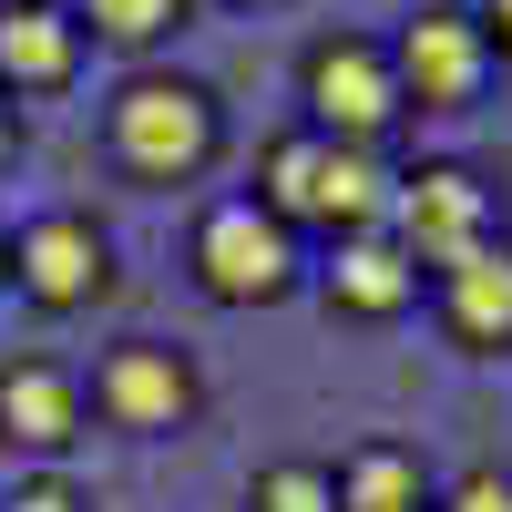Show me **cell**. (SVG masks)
<instances>
[{
	"mask_svg": "<svg viewBox=\"0 0 512 512\" xmlns=\"http://www.w3.org/2000/svg\"><path fill=\"white\" fill-rule=\"evenodd\" d=\"M103 154L134 185H195V175H216V154H226L216 82H195L175 62H134L113 82V103H103Z\"/></svg>",
	"mask_w": 512,
	"mask_h": 512,
	"instance_id": "1",
	"label": "cell"
},
{
	"mask_svg": "<svg viewBox=\"0 0 512 512\" xmlns=\"http://www.w3.org/2000/svg\"><path fill=\"white\" fill-rule=\"evenodd\" d=\"M256 205L287 226V236H359L390 216V164L359 154V144H328V134H277L267 154H256Z\"/></svg>",
	"mask_w": 512,
	"mask_h": 512,
	"instance_id": "2",
	"label": "cell"
},
{
	"mask_svg": "<svg viewBox=\"0 0 512 512\" xmlns=\"http://www.w3.org/2000/svg\"><path fill=\"white\" fill-rule=\"evenodd\" d=\"M297 103H308V134L359 144V154H379L410 123L400 72H390V41H379V31H318L308 52H297Z\"/></svg>",
	"mask_w": 512,
	"mask_h": 512,
	"instance_id": "3",
	"label": "cell"
},
{
	"mask_svg": "<svg viewBox=\"0 0 512 512\" xmlns=\"http://www.w3.org/2000/svg\"><path fill=\"white\" fill-rule=\"evenodd\" d=\"M185 267H195V287L216 308H277V297H297L308 256H297V236L256 195H216L195 216V236H185Z\"/></svg>",
	"mask_w": 512,
	"mask_h": 512,
	"instance_id": "4",
	"label": "cell"
},
{
	"mask_svg": "<svg viewBox=\"0 0 512 512\" xmlns=\"http://www.w3.org/2000/svg\"><path fill=\"white\" fill-rule=\"evenodd\" d=\"M379 226L410 246L420 277H441V267H461V256H482L502 236V195L472 175V164L431 154V164H400V175H390V216H379Z\"/></svg>",
	"mask_w": 512,
	"mask_h": 512,
	"instance_id": "5",
	"label": "cell"
},
{
	"mask_svg": "<svg viewBox=\"0 0 512 512\" xmlns=\"http://www.w3.org/2000/svg\"><path fill=\"white\" fill-rule=\"evenodd\" d=\"M82 400H93L113 431H134V441H175L205 410V369L175 349V338H113L93 359V379H82Z\"/></svg>",
	"mask_w": 512,
	"mask_h": 512,
	"instance_id": "6",
	"label": "cell"
},
{
	"mask_svg": "<svg viewBox=\"0 0 512 512\" xmlns=\"http://www.w3.org/2000/svg\"><path fill=\"white\" fill-rule=\"evenodd\" d=\"M390 72H400L410 113H472L502 62H492V41L461 0H420V21H400V41H390Z\"/></svg>",
	"mask_w": 512,
	"mask_h": 512,
	"instance_id": "7",
	"label": "cell"
},
{
	"mask_svg": "<svg viewBox=\"0 0 512 512\" xmlns=\"http://www.w3.org/2000/svg\"><path fill=\"white\" fill-rule=\"evenodd\" d=\"M11 287L31 297L41 318H82L113 297V236L93 216H72V205H52V216H31L11 236Z\"/></svg>",
	"mask_w": 512,
	"mask_h": 512,
	"instance_id": "8",
	"label": "cell"
},
{
	"mask_svg": "<svg viewBox=\"0 0 512 512\" xmlns=\"http://www.w3.org/2000/svg\"><path fill=\"white\" fill-rule=\"evenodd\" d=\"M82 431H93V400L62 359H0V451L62 461Z\"/></svg>",
	"mask_w": 512,
	"mask_h": 512,
	"instance_id": "9",
	"label": "cell"
},
{
	"mask_svg": "<svg viewBox=\"0 0 512 512\" xmlns=\"http://www.w3.org/2000/svg\"><path fill=\"white\" fill-rule=\"evenodd\" d=\"M318 287H328V308H338V318H359V328H390V318L420 308V267H410V246H400L390 226L338 236V246H328V267H318Z\"/></svg>",
	"mask_w": 512,
	"mask_h": 512,
	"instance_id": "10",
	"label": "cell"
},
{
	"mask_svg": "<svg viewBox=\"0 0 512 512\" xmlns=\"http://www.w3.org/2000/svg\"><path fill=\"white\" fill-rule=\"evenodd\" d=\"M431 308H441V328H451V349L512 359V236H492L482 256L441 267V277H431Z\"/></svg>",
	"mask_w": 512,
	"mask_h": 512,
	"instance_id": "11",
	"label": "cell"
},
{
	"mask_svg": "<svg viewBox=\"0 0 512 512\" xmlns=\"http://www.w3.org/2000/svg\"><path fill=\"white\" fill-rule=\"evenodd\" d=\"M82 72V21L62 0H41V11H0V93H62Z\"/></svg>",
	"mask_w": 512,
	"mask_h": 512,
	"instance_id": "12",
	"label": "cell"
},
{
	"mask_svg": "<svg viewBox=\"0 0 512 512\" xmlns=\"http://www.w3.org/2000/svg\"><path fill=\"white\" fill-rule=\"evenodd\" d=\"M431 502H441V472L410 441H359L338 461V512H431Z\"/></svg>",
	"mask_w": 512,
	"mask_h": 512,
	"instance_id": "13",
	"label": "cell"
},
{
	"mask_svg": "<svg viewBox=\"0 0 512 512\" xmlns=\"http://www.w3.org/2000/svg\"><path fill=\"white\" fill-rule=\"evenodd\" d=\"M195 11L205 0H82V41H113V52H154V41H175V31H195Z\"/></svg>",
	"mask_w": 512,
	"mask_h": 512,
	"instance_id": "14",
	"label": "cell"
},
{
	"mask_svg": "<svg viewBox=\"0 0 512 512\" xmlns=\"http://www.w3.org/2000/svg\"><path fill=\"white\" fill-rule=\"evenodd\" d=\"M246 512H338V461H308V451L267 461L246 482Z\"/></svg>",
	"mask_w": 512,
	"mask_h": 512,
	"instance_id": "15",
	"label": "cell"
},
{
	"mask_svg": "<svg viewBox=\"0 0 512 512\" xmlns=\"http://www.w3.org/2000/svg\"><path fill=\"white\" fill-rule=\"evenodd\" d=\"M431 512H512V472H492V461H482V472H451Z\"/></svg>",
	"mask_w": 512,
	"mask_h": 512,
	"instance_id": "16",
	"label": "cell"
},
{
	"mask_svg": "<svg viewBox=\"0 0 512 512\" xmlns=\"http://www.w3.org/2000/svg\"><path fill=\"white\" fill-rule=\"evenodd\" d=\"M0 512H93V492L62 482V472H31V482H11V502H0Z\"/></svg>",
	"mask_w": 512,
	"mask_h": 512,
	"instance_id": "17",
	"label": "cell"
},
{
	"mask_svg": "<svg viewBox=\"0 0 512 512\" xmlns=\"http://www.w3.org/2000/svg\"><path fill=\"white\" fill-rule=\"evenodd\" d=\"M472 21H482V41H492V62H512V0H472Z\"/></svg>",
	"mask_w": 512,
	"mask_h": 512,
	"instance_id": "18",
	"label": "cell"
},
{
	"mask_svg": "<svg viewBox=\"0 0 512 512\" xmlns=\"http://www.w3.org/2000/svg\"><path fill=\"white\" fill-rule=\"evenodd\" d=\"M11 154H21V103L0 93V164H11Z\"/></svg>",
	"mask_w": 512,
	"mask_h": 512,
	"instance_id": "19",
	"label": "cell"
},
{
	"mask_svg": "<svg viewBox=\"0 0 512 512\" xmlns=\"http://www.w3.org/2000/svg\"><path fill=\"white\" fill-rule=\"evenodd\" d=\"M0 287H11V236H0Z\"/></svg>",
	"mask_w": 512,
	"mask_h": 512,
	"instance_id": "20",
	"label": "cell"
},
{
	"mask_svg": "<svg viewBox=\"0 0 512 512\" xmlns=\"http://www.w3.org/2000/svg\"><path fill=\"white\" fill-rule=\"evenodd\" d=\"M0 11H41V0H0Z\"/></svg>",
	"mask_w": 512,
	"mask_h": 512,
	"instance_id": "21",
	"label": "cell"
},
{
	"mask_svg": "<svg viewBox=\"0 0 512 512\" xmlns=\"http://www.w3.org/2000/svg\"><path fill=\"white\" fill-rule=\"evenodd\" d=\"M236 11H267V0H236Z\"/></svg>",
	"mask_w": 512,
	"mask_h": 512,
	"instance_id": "22",
	"label": "cell"
}]
</instances>
